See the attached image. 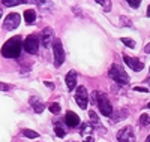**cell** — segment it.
Returning <instances> with one entry per match:
<instances>
[{
	"label": "cell",
	"mask_w": 150,
	"mask_h": 142,
	"mask_svg": "<svg viewBox=\"0 0 150 142\" xmlns=\"http://www.w3.org/2000/svg\"><path fill=\"white\" fill-rule=\"evenodd\" d=\"M77 72L75 70H69V73L66 75V85L69 90H74L75 87H77Z\"/></svg>",
	"instance_id": "obj_12"
},
{
	"label": "cell",
	"mask_w": 150,
	"mask_h": 142,
	"mask_svg": "<svg viewBox=\"0 0 150 142\" xmlns=\"http://www.w3.org/2000/svg\"><path fill=\"white\" fill-rule=\"evenodd\" d=\"M48 109H50V112H53V114H59L60 112V105L59 103H51V105L48 106Z\"/></svg>",
	"instance_id": "obj_21"
},
{
	"label": "cell",
	"mask_w": 150,
	"mask_h": 142,
	"mask_svg": "<svg viewBox=\"0 0 150 142\" xmlns=\"http://www.w3.org/2000/svg\"><path fill=\"white\" fill-rule=\"evenodd\" d=\"M54 132H56V135L59 136V138H65V130H63V129H62V127H59V126H56V129H54Z\"/></svg>",
	"instance_id": "obj_24"
},
{
	"label": "cell",
	"mask_w": 150,
	"mask_h": 142,
	"mask_svg": "<svg viewBox=\"0 0 150 142\" xmlns=\"http://www.w3.org/2000/svg\"><path fill=\"white\" fill-rule=\"evenodd\" d=\"M134 90L135 91H140V93H147L149 91V88H146V87H135Z\"/></svg>",
	"instance_id": "obj_27"
},
{
	"label": "cell",
	"mask_w": 150,
	"mask_h": 142,
	"mask_svg": "<svg viewBox=\"0 0 150 142\" xmlns=\"http://www.w3.org/2000/svg\"><path fill=\"white\" fill-rule=\"evenodd\" d=\"M21 49H23V41L21 37L15 36L2 46V56L6 58H18L21 54Z\"/></svg>",
	"instance_id": "obj_1"
},
{
	"label": "cell",
	"mask_w": 150,
	"mask_h": 142,
	"mask_svg": "<svg viewBox=\"0 0 150 142\" xmlns=\"http://www.w3.org/2000/svg\"><path fill=\"white\" fill-rule=\"evenodd\" d=\"M89 115H90V118H92V121H93V123H96V124L99 123V118H98V115L95 114V111H90V112H89Z\"/></svg>",
	"instance_id": "obj_25"
},
{
	"label": "cell",
	"mask_w": 150,
	"mask_h": 142,
	"mask_svg": "<svg viewBox=\"0 0 150 142\" xmlns=\"http://www.w3.org/2000/svg\"><path fill=\"white\" fill-rule=\"evenodd\" d=\"M140 124L141 126H149L150 124V117L147 114H143L141 117H140Z\"/></svg>",
	"instance_id": "obj_20"
},
{
	"label": "cell",
	"mask_w": 150,
	"mask_h": 142,
	"mask_svg": "<svg viewBox=\"0 0 150 142\" xmlns=\"http://www.w3.org/2000/svg\"><path fill=\"white\" fill-rule=\"evenodd\" d=\"M95 2H96V3H99V5H102V6H104V9H105L107 12L111 9V2H110V0H95Z\"/></svg>",
	"instance_id": "obj_17"
},
{
	"label": "cell",
	"mask_w": 150,
	"mask_h": 142,
	"mask_svg": "<svg viewBox=\"0 0 150 142\" xmlns=\"http://www.w3.org/2000/svg\"><path fill=\"white\" fill-rule=\"evenodd\" d=\"M53 53H54V66L60 67L65 63V49L59 39L53 41Z\"/></svg>",
	"instance_id": "obj_4"
},
{
	"label": "cell",
	"mask_w": 150,
	"mask_h": 142,
	"mask_svg": "<svg viewBox=\"0 0 150 142\" xmlns=\"http://www.w3.org/2000/svg\"><path fill=\"white\" fill-rule=\"evenodd\" d=\"M146 142H150V135H149V136L146 138Z\"/></svg>",
	"instance_id": "obj_32"
},
{
	"label": "cell",
	"mask_w": 150,
	"mask_h": 142,
	"mask_svg": "<svg viewBox=\"0 0 150 142\" xmlns=\"http://www.w3.org/2000/svg\"><path fill=\"white\" fill-rule=\"evenodd\" d=\"M147 108H150V102H149V105H147Z\"/></svg>",
	"instance_id": "obj_34"
},
{
	"label": "cell",
	"mask_w": 150,
	"mask_h": 142,
	"mask_svg": "<svg viewBox=\"0 0 150 142\" xmlns=\"http://www.w3.org/2000/svg\"><path fill=\"white\" fill-rule=\"evenodd\" d=\"M35 20H36V12H35L33 9L24 11V21H26L27 24H32Z\"/></svg>",
	"instance_id": "obj_14"
},
{
	"label": "cell",
	"mask_w": 150,
	"mask_h": 142,
	"mask_svg": "<svg viewBox=\"0 0 150 142\" xmlns=\"http://www.w3.org/2000/svg\"><path fill=\"white\" fill-rule=\"evenodd\" d=\"M126 2H128V5H129L131 8H134V9L140 8V5H141V0H126Z\"/></svg>",
	"instance_id": "obj_23"
},
{
	"label": "cell",
	"mask_w": 150,
	"mask_h": 142,
	"mask_svg": "<svg viewBox=\"0 0 150 142\" xmlns=\"http://www.w3.org/2000/svg\"><path fill=\"white\" fill-rule=\"evenodd\" d=\"M23 135H24V136H27L29 139H35V138L39 136V133L35 132V130H30V129H24V130H23Z\"/></svg>",
	"instance_id": "obj_16"
},
{
	"label": "cell",
	"mask_w": 150,
	"mask_h": 142,
	"mask_svg": "<svg viewBox=\"0 0 150 142\" xmlns=\"http://www.w3.org/2000/svg\"><path fill=\"white\" fill-rule=\"evenodd\" d=\"M147 15L150 17V5H149V8H147Z\"/></svg>",
	"instance_id": "obj_31"
},
{
	"label": "cell",
	"mask_w": 150,
	"mask_h": 142,
	"mask_svg": "<svg viewBox=\"0 0 150 142\" xmlns=\"http://www.w3.org/2000/svg\"><path fill=\"white\" fill-rule=\"evenodd\" d=\"M144 51H146V53H147V54H150V44H147V45H146V48H144Z\"/></svg>",
	"instance_id": "obj_29"
},
{
	"label": "cell",
	"mask_w": 150,
	"mask_h": 142,
	"mask_svg": "<svg viewBox=\"0 0 150 142\" xmlns=\"http://www.w3.org/2000/svg\"><path fill=\"white\" fill-rule=\"evenodd\" d=\"M123 60H125V63H126V64H128V66H129L134 72H141V70L144 69V63H143L141 60H138V58H135V57L125 56V57H123Z\"/></svg>",
	"instance_id": "obj_9"
},
{
	"label": "cell",
	"mask_w": 150,
	"mask_h": 142,
	"mask_svg": "<svg viewBox=\"0 0 150 142\" xmlns=\"http://www.w3.org/2000/svg\"><path fill=\"white\" fill-rule=\"evenodd\" d=\"M122 44H125L129 48H135V42L132 39H128V37H122Z\"/></svg>",
	"instance_id": "obj_22"
},
{
	"label": "cell",
	"mask_w": 150,
	"mask_h": 142,
	"mask_svg": "<svg viewBox=\"0 0 150 142\" xmlns=\"http://www.w3.org/2000/svg\"><path fill=\"white\" fill-rule=\"evenodd\" d=\"M44 84H45V85H47V87H48V88H51V90H53V88H54V84H53V82H48V81H45V82H44Z\"/></svg>",
	"instance_id": "obj_28"
},
{
	"label": "cell",
	"mask_w": 150,
	"mask_h": 142,
	"mask_svg": "<svg viewBox=\"0 0 150 142\" xmlns=\"http://www.w3.org/2000/svg\"><path fill=\"white\" fill-rule=\"evenodd\" d=\"M2 15H3V11H2V9H0V18H2Z\"/></svg>",
	"instance_id": "obj_33"
},
{
	"label": "cell",
	"mask_w": 150,
	"mask_h": 142,
	"mask_svg": "<svg viewBox=\"0 0 150 142\" xmlns=\"http://www.w3.org/2000/svg\"><path fill=\"white\" fill-rule=\"evenodd\" d=\"M75 102L78 103V106L81 109H86L89 105V96H87V90L84 85L77 87V91H75Z\"/></svg>",
	"instance_id": "obj_6"
},
{
	"label": "cell",
	"mask_w": 150,
	"mask_h": 142,
	"mask_svg": "<svg viewBox=\"0 0 150 142\" xmlns=\"http://www.w3.org/2000/svg\"><path fill=\"white\" fill-rule=\"evenodd\" d=\"M23 48H24V51H27L29 54H38V49H39V37L36 34L27 36L26 41L23 42Z\"/></svg>",
	"instance_id": "obj_5"
},
{
	"label": "cell",
	"mask_w": 150,
	"mask_h": 142,
	"mask_svg": "<svg viewBox=\"0 0 150 142\" xmlns=\"http://www.w3.org/2000/svg\"><path fill=\"white\" fill-rule=\"evenodd\" d=\"M92 130H93V126H92V124H84V126L81 127V133H83V136H84V135H89Z\"/></svg>",
	"instance_id": "obj_19"
},
{
	"label": "cell",
	"mask_w": 150,
	"mask_h": 142,
	"mask_svg": "<svg viewBox=\"0 0 150 142\" xmlns=\"http://www.w3.org/2000/svg\"><path fill=\"white\" fill-rule=\"evenodd\" d=\"M54 41V30L51 27H45L41 33V44L44 48H48L50 44Z\"/></svg>",
	"instance_id": "obj_10"
},
{
	"label": "cell",
	"mask_w": 150,
	"mask_h": 142,
	"mask_svg": "<svg viewBox=\"0 0 150 142\" xmlns=\"http://www.w3.org/2000/svg\"><path fill=\"white\" fill-rule=\"evenodd\" d=\"M20 21H21V18H20L18 14H15V12H14V14H9L5 18V21H3V29L8 30V32L15 30L18 25H20Z\"/></svg>",
	"instance_id": "obj_8"
},
{
	"label": "cell",
	"mask_w": 150,
	"mask_h": 142,
	"mask_svg": "<svg viewBox=\"0 0 150 142\" xmlns=\"http://www.w3.org/2000/svg\"><path fill=\"white\" fill-rule=\"evenodd\" d=\"M33 2H36L41 8H53V5H51L50 0H33Z\"/></svg>",
	"instance_id": "obj_18"
},
{
	"label": "cell",
	"mask_w": 150,
	"mask_h": 142,
	"mask_svg": "<svg viewBox=\"0 0 150 142\" xmlns=\"http://www.w3.org/2000/svg\"><path fill=\"white\" fill-rule=\"evenodd\" d=\"M65 121H66V124H68L69 127H77V126L80 124V117H78L75 112L68 111V112H66V117H65Z\"/></svg>",
	"instance_id": "obj_11"
},
{
	"label": "cell",
	"mask_w": 150,
	"mask_h": 142,
	"mask_svg": "<svg viewBox=\"0 0 150 142\" xmlns=\"http://www.w3.org/2000/svg\"><path fill=\"white\" fill-rule=\"evenodd\" d=\"M11 87L8 85V84H5V82H0V91H8Z\"/></svg>",
	"instance_id": "obj_26"
},
{
	"label": "cell",
	"mask_w": 150,
	"mask_h": 142,
	"mask_svg": "<svg viewBox=\"0 0 150 142\" xmlns=\"http://www.w3.org/2000/svg\"><path fill=\"white\" fill-rule=\"evenodd\" d=\"M117 141L119 142H135L134 129L131 126L123 127L122 130H119V133H117Z\"/></svg>",
	"instance_id": "obj_7"
},
{
	"label": "cell",
	"mask_w": 150,
	"mask_h": 142,
	"mask_svg": "<svg viewBox=\"0 0 150 142\" xmlns=\"http://www.w3.org/2000/svg\"><path fill=\"white\" fill-rule=\"evenodd\" d=\"M3 6L6 8H12V6H17V5H23V3H27L29 0H2Z\"/></svg>",
	"instance_id": "obj_15"
},
{
	"label": "cell",
	"mask_w": 150,
	"mask_h": 142,
	"mask_svg": "<svg viewBox=\"0 0 150 142\" xmlns=\"http://www.w3.org/2000/svg\"><path fill=\"white\" fill-rule=\"evenodd\" d=\"M30 105H32V108H33V111L36 112V114H41L42 111H44V103L39 100V99H38V97H30Z\"/></svg>",
	"instance_id": "obj_13"
},
{
	"label": "cell",
	"mask_w": 150,
	"mask_h": 142,
	"mask_svg": "<svg viewBox=\"0 0 150 142\" xmlns=\"http://www.w3.org/2000/svg\"><path fill=\"white\" fill-rule=\"evenodd\" d=\"M108 76H110L112 81H116L117 84H120V85H128V84H129V76H128V73L125 72L123 67L119 66V64H112V66L110 67Z\"/></svg>",
	"instance_id": "obj_2"
},
{
	"label": "cell",
	"mask_w": 150,
	"mask_h": 142,
	"mask_svg": "<svg viewBox=\"0 0 150 142\" xmlns=\"http://www.w3.org/2000/svg\"><path fill=\"white\" fill-rule=\"evenodd\" d=\"M84 142H95V141H93V138H92V136H89V138H87Z\"/></svg>",
	"instance_id": "obj_30"
},
{
	"label": "cell",
	"mask_w": 150,
	"mask_h": 142,
	"mask_svg": "<svg viewBox=\"0 0 150 142\" xmlns=\"http://www.w3.org/2000/svg\"><path fill=\"white\" fill-rule=\"evenodd\" d=\"M95 105H98L99 111H101V114L104 115V117H110V115L112 114V106H111L108 97L101 91H98V97H96Z\"/></svg>",
	"instance_id": "obj_3"
}]
</instances>
